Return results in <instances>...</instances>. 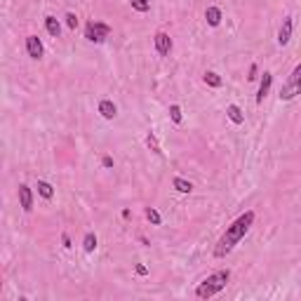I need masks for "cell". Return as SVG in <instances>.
Wrapping results in <instances>:
<instances>
[{"instance_id": "cell-1", "label": "cell", "mask_w": 301, "mask_h": 301, "mask_svg": "<svg viewBox=\"0 0 301 301\" xmlns=\"http://www.w3.org/2000/svg\"><path fill=\"white\" fill-rule=\"evenodd\" d=\"M252 224H254V212H252V210H249V212H245V214H240L238 219H235V222H233L228 228H226V233L219 238L217 247H214V257L224 259L226 254H230V252H233V247H235L240 240L247 235V230L252 228Z\"/></svg>"}, {"instance_id": "cell-2", "label": "cell", "mask_w": 301, "mask_h": 301, "mask_svg": "<svg viewBox=\"0 0 301 301\" xmlns=\"http://www.w3.org/2000/svg\"><path fill=\"white\" fill-rule=\"evenodd\" d=\"M230 280V271L226 268V271H217V273L207 275L203 283L195 287V297L198 299H210V297H214V294H219L228 285Z\"/></svg>"}, {"instance_id": "cell-3", "label": "cell", "mask_w": 301, "mask_h": 301, "mask_svg": "<svg viewBox=\"0 0 301 301\" xmlns=\"http://www.w3.org/2000/svg\"><path fill=\"white\" fill-rule=\"evenodd\" d=\"M301 94V64L290 73V78L283 82L280 87V101H290V99L299 97Z\"/></svg>"}, {"instance_id": "cell-4", "label": "cell", "mask_w": 301, "mask_h": 301, "mask_svg": "<svg viewBox=\"0 0 301 301\" xmlns=\"http://www.w3.org/2000/svg\"><path fill=\"white\" fill-rule=\"evenodd\" d=\"M111 36V26L104 24V21H87V26H85V38H87L89 43H104L106 38Z\"/></svg>"}, {"instance_id": "cell-5", "label": "cell", "mask_w": 301, "mask_h": 301, "mask_svg": "<svg viewBox=\"0 0 301 301\" xmlns=\"http://www.w3.org/2000/svg\"><path fill=\"white\" fill-rule=\"evenodd\" d=\"M153 43H155V50H158L160 57H167L169 50H172V38H169V33H165V31H158L155 38H153Z\"/></svg>"}, {"instance_id": "cell-6", "label": "cell", "mask_w": 301, "mask_h": 301, "mask_svg": "<svg viewBox=\"0 0 301 301\" xmlns=\"http://www.w3.org/2000/svg\"><path fill=\"white\" fill-rule=\"evenodd\" d=\"M292 28H294V19L285 17L283 24H280V31H278V45H287L292 40Z\"/></svg>"}, {"instance_id": "cell-7", "label": "cell", "mask_w": 301, "mask_h": 301, "mask_svg": "<svg viewBox=\"0 0 301 301\" xmlns=\"http://www.w3.org/2000/svg\"><path fill=\"white\" fill-rule=\"evenodd\" d=\"M26 52H28V57H31V59H43V43H40V38L38 36H28L26 38Z\"/></svg>"}, {"instance_id": "cell-8", "label": "cell", "mask_w": 301, "mask_h": 301, "mask_svg": "<svg viewBox=\"0 0 301 301\" xmlns=\"http://www.w3.org/2000/svg\"><path fill=\"white\" fill-rule=\"evenodd\" d=\"M271 82H273V73H271V71H264V78H261V82H259L257 104H264L266 94H268V89H271Z\"/></svg>"}, {"instance_id": "cell-9", "label": "cell", "mask_w": 301, "mask_h": 301, "mask_svg": "<svg viewBox=\"0 0 301 301\" xmlns=\"http://www.w3.org/2000/svg\"><path fill=\"white\" fill-rule=\"evenodd\" d=\"M19 203L24 207V212H31V210H33V193H31V188H28L26 184L19 186Z\"/></svg>"}, {"instance_id": "cell-10", "label": "cell", "mask_w": 301, "mask_h": 301, "mask_svg": "<svg viewBox=\"0 0 301 301\" xmlns=\"http://www.w3.org/2000/svg\"><path fill=\"white\" fill-rule=\"evenodd\" d=\"M99 113H101V118H106V120H113L115 115H118V106H115L111 99H101L99 101Z\"/></svg>"}, {"instance_id": "cell-11", "label": "cell", "mask_w": 301, "mask_h": 301, "mask_svg": "<svg viewBox=\"0 0 301 301\" xmlns=\"http://www.w3.org/2000/svg\"><path fill=\"white\" fill-rule=\"evenodd\" d=\"M205 19H207L210 26H219V24H222V9L210 5V7L205 9Z\"/></svg>"}, {"instance_id": "cell-12", "label": "cell", "mask_w": 301, "mask_h": 301, "mask_svg": "<svg viewBox=\"0 0 301 301\" xmlns=\"http://www.w3.org/2000/svg\"><path fill=\"white\" fill-rule=\"evenodd\" d=\"M45 28H47V33L52 38H59V33H62V26H59V19L57 17H45Z\"/></svg>"}, {"instance_id": "cell-13", "label": "cell", "mask_w": 301, "mask_h": 301, "mask_svg": "<svg viewBox=\"0 0 301 301\" xmlns=\"http://www.w3.org/2000/svg\"><path fill=\"white\" fill-rule=\"evenodd\" d=\"M226 115L230 118V123H235V125L245 123V113H242V111H240V106H235V104H230V106L226 108Z\"/></svg>"}, {"instance_id": "cell-14", "label": "cell", "mask_w": 301, "mask_h": 301, "mask_svg": "<svg viewBox=\"0 0 301 301\" xmlns=\"http://www.w3.org/2000/svg\"><path fill=\"white\" fill-rule=\"evenodd\" d=\"M172 186L177 188L179 193H191V191H193V184H191V181H186V179H181V177L172 179Z\"/></svg>"}, {"instance_id": "cell-15", "label": "cell", "mask_w": 301, "mask_h": 301, "mask_svg": "<svg viewBox=\"0 0 301 301\" xmlns=\"http://www.w3.org/2000/svg\"><path fill=\"white\" fill-rule=\"evenodd\" d=\"M38 193L43 195L45 200H52L54 198V186L50 181H38Z\"/></svg>"}, {"instance_id": "cell-16", "label": "cell", "mask_w": 301, "mask_h": 301, "mask_svg": "<svg viewBox=\"0 0 301 301\" xmlns=\"http://www.w3.org/2000/svg\"><path fill=\"white\" fill-rule=\"evenodd\" d=\"M205 82H207V85H210V87H222V75H219V73H214V71H207L205 73Z\"/></svg>"}, {"instance_id": "cell-17", "label": "cell", "mask_w": 301, "mask_h": 301, "mask_svg": "<svg viewBox=\"0 0 301 301\" xmlns=\"http://www.w3.org/2000/svg\"><path fill=\"white\" fill-rule=\"evenodd\" d=\"M146 146H149L155 155H162V149H160V144H158V139H155V134H153V132L146 134Z\"/></svg>"}, {"instance_id": "cell-18", "label": "cell", "mask_w": 301, "mask_h": 301, "mask_svg": "<svg viewBox=\"0 0 301 301\" xmlns=\"http://www.w3.org/2000/svg\"><path fill=\"white\" fill-rule=\"evenodd\" d=\"M82 247H85V252H94V249H97V235H94V233H85Z\"/></svg>"}, {"instance_id": "cell-19", "label": "cell", "mask_w": 301, "mask_h": 301, "mask_svg": "<svg viewBox=\"0 0 301 301\" xmlns=\"http://www.w3.org/2000/svg\"><path fill=\"white\" fill-rule=\"evenodd\" d=\"M146 219H149L153 226H160V224H162V217H160V212H158V210H153V207H149V210H146Z\"/></svg>"}, {"instance_id": "cell-20", "label": "cell", "mask_w": 301, "mask_h": 301, "mask_svg": "<svg viewBox=\"0 0 301 301\" xmlns=\"http://www.w3.org/2000/svg\"><path fill=\"white\" fill-rule=\"evenodd\" d=\"M130 5H132V9H137V12H149L150 0H130Z\"/></svg>"}, {"instance_id": "cell-21", "label": "cell", "mask_w": 301, "mask_h": 301, "mask_svg": "<svg viewBox=\"0 0 301 301\" xmlns=\"http://www.w3.org/2000/svg\"><path fill=\"white\" fill-rule=\"evenodd\" d=\"M169 118H172V123L174 125H181V120H184V118H181V108H179L177 104L169 106Z\"/></svg>"}, {"instance_id": "cell-22", "label": "cell", "mask_w": 301, "mask_h": 301, "mask_svg": "<svg viewBox=\"0 0 301 301\" xmlns=\"http://www.w3.org/2000/svg\"><path fill=\"white\" fill-rule=\"evenodd\" d=\"M66 26L71 28V31H75V26H78V17L73 12H66Z\"/></svg>"}, {"instance_id": "cell-23", "label": "cell", "mask_w": 301, "mask_h": 301, "mask_svg": "<svg viewBox=\"0 0 301 301\" xmlns=\"http://www.w3.org/2000/svg\"><path fill=\"white\" fill-rule=\"evenodd\" d=\"M101 165H104V167H113V158H111V155H104V158H101Z\"/></svg>"}, {"instance_id": "cell-24", "label": "cell", "mask_w": 301, "mask_h": 301, "mask_svg": "<svg viewBox=\"0 0 301 301\" xmlns=\"http://www.w3.org/2000/svg\"><path fill=\"white\" fill-rule=\"evenodd\" d=\"M249 80H257V64H252V69H249Z\"/></svg>"}, {"instance_id": "cell-25", "label": "cell", "mask_w": 301, "mask_h": 301, "mask_svg": "<svg viewBox=\"0 0 301 301\" xmlns=\"http://www.w3.org/2000/svg\"><path fill=\"white\" fill-rule=\"evenodd\" d=\"M62 242H64V247H66V249L71 247V238H69V233H64V235H62Z\"/></svg>"}, {"instance_id": "cell-26", "label": "cell", "mask_w": 301, "mask_h": 301, "mask_svg": "<svg viewBox=\"0 0 301 301\" xmlns=\"http://www.w3.org/2000/svg\"><path fill=\"white\" fill-rule=\"evenodd\" d=\"M137 273H139V275H146V273H149V268H146V266H137Z\"/></svg>"}]
</instances>
